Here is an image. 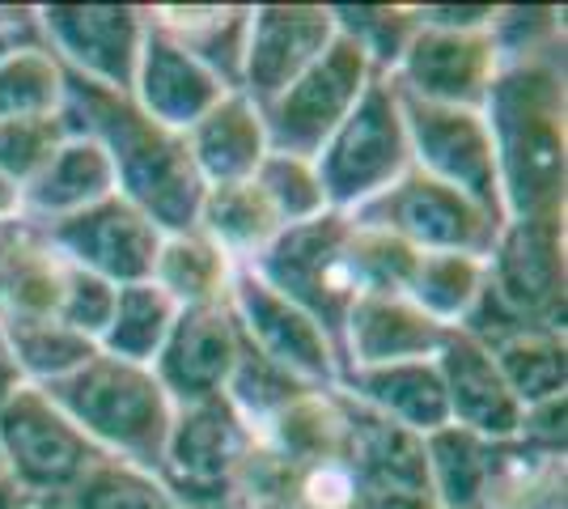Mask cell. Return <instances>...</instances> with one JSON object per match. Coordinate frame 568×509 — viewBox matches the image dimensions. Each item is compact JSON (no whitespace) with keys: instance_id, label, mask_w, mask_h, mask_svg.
I'll return each instance as SVG.
<instances>
[{"instance_id":"obj_1","label":"cell","mask_w":568,"mask_h":509,"mask_svg":"<svg viewBox=\"0 0 568 509\" xmlns=\"http://www.w3.org/2000/svg\"><path fill=\"white\" fill-rule=\"evenodd\" d=\"M64 120L72 132H85L102 145L115 170V192L132 200L162 234L195 230L204 183L191 166L183 132L149 120L132 94L102 90L77 73H64Z\"/></svg>"},{"instance_id":"obj_2","label":"cell","mask_w":568,"mask_h":509,"mask_svg":"<svg viewBox=\"0 0 568 509\" xmlns=\"http://www.w3.org/2000/svg\"><path fill=\"white\" fill-rule=\"evenodd\" d=\"M505 221L565 213V77L556 60L500 69L484 98Z\"/></svg>"},{"instance_id":"obj_3","label":"cell","mask_w":568,"mask_h":509,"mask_svg":"<svg viewBox=\"0 0 568 509\" xmlns=\"http://www.w3.org/2000/svg\"><path fill=\"white\" fill-rule=\"evenodd\" d=\"M48 390V399L94 441L106 459H123L144 471H158L174 425V404L153 378L149 365L106 357L98 348Z\"/></svg>"},{"instance_id":"obj_4","label":"cell","mask_w":568,"mask_h":509,"mask_svg":"<svg viewBox=\"0 0 568 509\" xmlns=\"http://www.w3.org/2000/svg\"><path fill=\"white\" fill-rule=\"evenodd\" d=\"M246 267L263 285L281 293L284 302L306 311L339 353L348 311L361 297L353 272H348V217L344 213H323L302 225H288L272 238V246L260 259H251ZM339 374H344V365H339Z\"/></svg>"},{"instance_id":"obj_5","label":"cell","mask_w":568,"mask_h":509,"mask_svg":"<svg viewBox=\"0 0 568 509\" xmlns=\"http://www.w3.org/2000/svg\"><path fill=\"white\" fill-rule=\"evenodd\" d=\"M318 183L327 195L332 213H353L361 204H369L390 183H399L412 170V145H407V128H403L399 94L390 85V77H374L369 90L361 94L353 115L332 132V141L318 149L314 157Z\"/></svg>"},{"instance_id":"obj_6","label":"cell","mask_w":568,"mask_h":509,"mask_svg":"<svg viewBox=\"0 0 568 509\" xmlns=\"http://www.w3.org/2000/svg\"><path fill=\"white\" fill-rule=\"evenodd\" d=\"M98 459L106 455L51 404L48 390L22 387L0 408V471L30 506L60 509Z\"/></svg>"},{"instance_id":"obj_7","label":"cell","mask_w":568,"mask_h":509,"mask_svg":"<svg viewBox=\"0 0 568 509\" xmlns=\"http://www.w3.org/2000/svg\"><path fill=\"white\" fill-rule=\"evenodd\" d=\"M255 434L225 395L174 408L158 480L187 509H234Z\"/></svg>"},{"instance_id":"obj_8","label":"cell","mask_w":568,"mask_h":509,"mask_svg":"<svg viewBox=\"0 0 568 509\" xmlns=\"http://www.w3.org/2000/svg\"><path fill=\"white\" fill-rule=\"evenodd\" d=\"M348 221L386 230L420 255L458 251V255H479V259H488L500 225H505L488 208H479L471 195L454 192V187L428 179L425 170L416 166L407 170L399 183H390L382 195H374L369 204L353 208Z\"/></svg>"},{"instance_id":"obj_9","label":"cell","mask_w":568,"mask_h":509,"mask_svg":"<svg viewBox=\"0 0 568 509\" xmlns=\"http://www.w3.org/2000/svg\"><path fill=\"white\" fill-rule=\"evenodd\" d=\"M369 60L361 55L356 43L344 34H335V43L306 73L297 77L284 94H276L267 106H260L263 132H267V149L272 153H288V157H318V149L332 141V132L353 115V106L374 81Z\"/></svg>"},{"instance_id":"obj_10","label":"cell","mask_w":568,"mask_h":509,"mask_svg":"<svg viewBox=\"0 0 568 509\" xmlns=\"http://www.w3.org/2000/svg\"><path fill=\"white\" fill-rule=\"evenodd\" d=\"M399 111L403 128H407V145H412V166L425 170L428 179L446 183L454 192L471 195L479 208H488L493 217L505 221L497 149H493V136H488L484 111L437 106V102H420V98L407 94H399Z\"/></svg>"},{"instance_id":"obj_11","label":"cell","mask_w":568,"mask_h":509,"mask_svg":"<svg viewBox=\"0 0 568 509\" xmlns=\"http://www.w3.org/2000/svg\"><path fill=\"white\" fill-rule=\"evenodd\" d=\"M39 34L64 73L102 90L132 94L149 9L136 4H43L34 9Z\"/></svg>"},{"instance_id":"obj_12","label":"cell","mask_w":568,"mask_h":509,"mask_svg":"<svg viewBox=\"0 0 568 509\" xmlns=\"http://www.w3.org/2000/svg\"><path fill=\"white\" fill-rule=\"evenodd\" d=\"M39 234L64 264L102 276L111 285H136L153 276V259L162 246V230L144 217L141 208L123 195H106L90 208L39 225Z\"/></svg>"},{"instance_id":"obj_13","label":"cell","mask_w":568,"mask_h":509,"mask_svg":"<svg viewBox=\"0 0 568 509\" xmlns=\"http://www.w3.org/2000/svg\"><path fill=\"white\" fill-rule=\"evenodd\" d=\"M488 285L518 318L565 336V213L505 221L488 251Z\"/></svg>"},{"instance_id":"obj_14","label":"cell","mask_w":568,"mask_h":509,"mask_svg":"<svg viewBox=\"0 0 568 509\" xmlns=\"http://www.w3.org/2000/svg\"><path fill=\"white\" fill-rule=\"evenodd\" d=\"M230 311H234L242 336L251 339L267 362L281 365L284 374H293L297 383L314 390L339 387V353L332 348V339L323 336V327L293 302H284L272 285H263L246 264L234 267Z\"/></svg>"},{"instance_id":"obj_15","label":"cell","mask_w":568,"mask_h":509,"mask_svg":"<svg viewBox=\"0 0 568 509\" xmlns=\"http://www.w3.org/2000/svg\"><path fill=\"white\" fill-rule=\"evenodd\" d=\"M500 73L497 48L488 30H446V26H420L395 64V90L437 106H463L484 111V98Z\"/></svg>"},{"instance_id":"obj_16","label":"cell","mask_w":568,"mask_h":509,"mask_svg":"<svg viewBox=\"0 0 568 509\" xmlns=\"http://www.w3.org/2000/svg\"><path fill=\"white\" fill-rule=\"evenodd\" d=\"M332 4H255L246 26L242 90L255 106L284 94L335 43Z\"/></svg>"},{"instance_id":"obj_17","label":"cell","mask_w":568,"mask_h":509,"mask_svg":"<svg viewBox=\"0 0 568 509\" xmlns=\"http://www.w3.org/2000/svg\"><path fill=\"white\" fill-rule=\"evenodd\" d=\"M237 348H242V327L230 311V297L213 302V306H187V311H179L158 362L149 369L170 395V404L187 408L200 399L225 395Z\"/></svg>"},{"instance_id":"obj_18","label":"cell","mask_w":568,"mask_h":509,"mask_svg":"<svg viewBox=\"0 0 568 509\" xmlns=\"http://www.w3.org/2000/svg\"><path fill=\"white\" fill-rule=\"evenodd\" d=\"M433 362H437L442 387H446L450 425L484 437V441H509V437H518L521 404L514 399V390L505 387L497 357L479 339L450 327L446 339H442V348L433 353Z\"/></svg>"},{"instance_id":"obj_19","label":"cell","mask_w":568,"mask_h":509,"mask_svg":"<svg viewBox=\"0 0 568 509\" xmlns=\"http://www.w3.org/2000/svg\"><path fill=\"white\" fill-rule=\"evenodd\" d=\"M230 94L183 43H174L162 26H144L141 60H136V81H132V98L149 120H158L170 132H187L195 120H204L221 98Z\"/></svg>"},{"instance_id":"obj_20","label":"cell","mask_w":568,"mask_h":509,"mask_svg":"<svg viewBox=\"0 0 568 509\" xmlns=\"http://www.w3.org/2000/svg\"><path fill=\"white\" fill-rule=\"evenodd\" d=\"M450 327H437L407 293H361L344 323L339 365L369 369V365L425 362L442 348Z\"/></svg>"},{"instance_id":"obj_21","label":"cell","mask_w":568,"mask_h":509,"mask_svg":"<svg viewBox=\"0 0 568 509\" xmlns=\"http://www.w3.org/2000/svg\"><path fill=\"white\" fill-rule=\"evenodd\" d=\"M106 195H115V170L106 162V153L94 136L72 132L48 162L34 170V179H26L18 187V213L30 225H51V221L72 217Z\"/></svg>"},{"instance_id":"obj_22","label":"cell","mask_w":568,"mask_h":509,"mask_svg":"<svg viewBox=\"0 0 568 509\" xmlns=\"http://www.w3.org/2000/svg\"><path fill=\"white\" fill-rule=\"evenodd\" d=\"M339 390L356 399L361 408L386 416L390 425H399L407 434L428 437L450 425L446 408V387L437 362H395V365H369V369H344Z\"/></svg>"},{"instance_id":"obj_23","label":"cell","mask_w":568,"mask_h":509,"mask_svg":"<svg viewBox=\"0 0 568 509\" xmlns=\"http://www.w3.org/2000/svg\"><path fill=\"white\" fill-rule=\"evenodd\" d=\"M183 141H187L191 166H195L204 187L255 179L260 162L272 153L260 106L246 94H225L204 120L191 123Z\"/></svg>"},{"instance_id":"obj_24","label":"cell","mask_w":568,"mask_h":509,"mask_svg":"<svg viewBox=\"0 0 568 509\" xmlns=\"http://www.w3.org/2000/svg\"><path fill=\"white\" fill-rule=\"evenodd\" d=\"M149 13L230 94L242 90V55H246V26H251L246 4H191V9H149Z\"/></svg>"},{"instance_id":"obj_25","label":"cell","mask_w":568,"mask_h":509,"mask_svg":"<svg viewBox=\"0 0 568 509\" xmlns=\"http://www.w3.org/2000/svg\"><path fill=\"white\" fill-rule=\"evenodd\" d=\"M195 230L216 243L234 264H251L272 246V238L284 225L276 221L272 204L263 200L255 179L242 183H221V187H204L200 213H195Z\"/></svg>"},{"instance_id":"obj_26","label":"cell","mask_w":568,"mask_h":509,"mask_svg":"<svg viewBox=\"0 0 568 509\" xmlns=\"http://www.w3.org/2000/svg\"><path fill=\"white\" fill-rule=\"evenodd\" d=\"M234 259L209 243L200 230H183V234H166L153 259V285L166 293L179 311L187 306H213L230 297V281H234Z\"/></svg>"},{"instance_id":"obj_27","label":"cell","mask_w":568,"mask_h":509,"mask_svg":"<svg viewBox=\"0 0 568 509\" xmlns=\"http://www.w3.org/2000/svg\"><path fill=\"white\" fill-rule=\"evenodd\" d=\"M174 318H179V306L153 281L119 285L106 332L98 336V348L106 357H119V362L153 365L162 344H166L170 327H174Z\"/></svg>"},{"instance_id":"obj_28","label":"cell","mask_w":568,"mask_h":509,"mask_svg":"<svg viewBox=\"0 0 568 509\" xmlns=\"http://www.w3.org/2000/svg\"><path fill=\"white\" fill-rule=\"evenodd\" d=\"M488 446L484 437L446 425L425 437L428 492L437 509H484L488 501Z\"/></svg>"},{"instance_id":"obj_29","label":"cell","mask_w":568,"mask_h":509,"mask_svg":"<svg viewBox=\"0 0 568 509\" xmlns=\"http://www.w3.org/2000/svg\"><path fill=\"white\" fill-rule=\"evenodd\" d=\"M497 357V369L505 387L514 390L521 408H535L544 399H560L568 387V348L560 332L526 327L505 344L488 348Z\"/></svg>"},{"instance_id":"obj_30","label":"cell","mask_w":568,"mask_h":509,"mask_svg":"<svg viewBox=\"0 0 568 509\" xmlns=\"http://www.w3.org/2000/svg\"><path fill=\"white\" fill-rule=\"evenodd\" d=\"M0 323L9 332L13 357L22 365L26 387H51V383H60L64 374H72L77 365H85L98 353L94 339L64 327L55 315H0Z\"/></svg>"},{"instance_id":"obj_31","label":"cell","mask_w":568,"mask_h":509,"mask_svg":"<svg viewBox=\"0 0 568 509\" xmlns=\"http://www.w3.org/2000/svg\"><path fill=\"white\" fill-rule=\"evenodd\" d=\"M484 281H488V259L458 255V251H433V255L416 259V272L407 281V297L437 327H458L475 306Z\"/></svg>"},{"instance_id":"obj_32","label":"cell","mask_w":568,"mask_h":509,"mask_svg":"<svg viewBox=\"0 0 568 509\" xmlns=\"http://www.w3.org/2000/svg\"><path fill=\"white\" fill-rule=\"evenodd\" d=\"M64 111V69L48 43L0 60V123L55 120Z\"/></svg>"},{"instance_id":"obj_33","label":"cell","mask_w":568,"mask_h":509,"mask_svg":"<svg viewBox=\"0 0 568 509\" xmlns=\"http://www.w3.org/2000/svg\"><path fill=\"white\" fill-rule=\"evenodd\" d=\"M60 509H187L170 492L158 471H144L123 459H98L81 485L60 501Z\"/></svg>"},{"instance_id":"obj_34","label":"cell","mask_w":568,"mask_h":509,"mask_svg":"<svg viewBox=\"0 0 568 509\" xmlns=\"http://www.w3.org/2000/svg\"><path fill=\"white\" fill-rule=\"evenodd\" d=\"M335 30L361 48L369 69L390 77L416 34V13L407 4H332Z\"/></svg>"},{"instance_id":"obj_35","label":"cell","mask_w":568,"mask_h":509,"mask_svg":"<svg viewBox=\"0 0 568 509\" xmlns=\"http://www.w3.org/2000/svg\"><path fill=\"white\" fill-rule=\"evenodd\" d=\"M306 383H297L293 374H284L276 362H267L260 348L251 344V339L242 336V348H237V362H234V374H230V383H225V399L234 404L242 420L255 429L263 420H272L276 413H284L293 399H302Z\"/></svg>"},{"instance_id":"obj_36","label":"cell","mask_w":568,"mask_h":509,"mask_svg":"<svg viewBox=\"0 0 568 509\" xmlns=\"http://www.w3.org/2000/svg\"><path fill=\"white\" fill-rule=\"evenodd\" d=\"M255 187L272 204V213H276V221H281L284 230L332 213L327 208V195H323V183H318V170H314L310 157L267 153L260 162V170H255Z\"/></svg>"},{"instance_id":"obj_37","label":"cell","mask_w":568,"mask_h":509,"mask_svg":"<svg viewBox=\"0 0 568 509\" xmlns=\"http://www.w3.org/2000/svg\"><path fill=\"white\" fill-rule=\"evenodd\" d=\"M416 259L420 251H412L403 238L348 221V272L356 281V293H407Z\"/></svg>"},{"instance_id":"obj_38","label":"cell","mask_w":568,"mask_h":509,"mask_svg":"<svg viewBox=\"0 0 568 509\" xmlns=\"http://www.w3.org/2000/svg\"><path fill=\"white\" fill-rule=\"evenodd\" d=\"M488 34H493L500 69L535 64V60H551L560 18H556V9H497Z\"/></svg>"},{"instance_id":"obj_39","label":"cell","mask_w":568,"mask_h":509,"mask_svg":"<svg viewBox=\"0 0 568 509\" xmlns=\"http://www.w3.org/2000/svg\"><path fill=\"white\" fill-rule=\"evenodd\" d=\"M72 136L64 111L55 120H22V123H0V174L22 187L26 179H34V170L48 162L60 149V141Z\"/></svg>"},{"instance_id":"obj_40","label":"cell","mask_w":568,"mask_h":509,"mask_svg":"<svg viewBox=\"0 0 568 509\" xmlns=\"http://www.w3.org/2000/svg\"><path fill=\"white\" fill-rule=\"evenodd\" d=\"M111 306H115V285L102 281V276H90L81 267H64V281H60V302H55V318L90 336L98 344V336L106 332V318H111Z\"/></svg>"},{"instance_id":"obj_41","label":"cell","mask_w":568,"mask_h":509,"mask_svg":"<svg viewBox=\"0 0 568 509\" xmlns=\"http://www.w3.org/2000/svg\"><path fill=\"white\" fill-rule=\"evenodd\" d=\"M565 408L568 399H544L535 408H521V429L518 437L535 450H547V455H560L565 459Z\"/></svg>"},{"instance_id":"obj_42","label":"cell","mask_w":568,"mask_h":509,"mask_svg":"<svg viewBox=\"0 0 568 509\" xmlns=\"http://www.w3.org/2000/svg\"><path fill=\"white\" fill-rule=\"evenodd\" d=\"M34 43H43L34 9H0V60H9L22 48H34Z\"/></svg>"},{"instance_id":"obj_43","label":"cell","mask_w":568,"mask_h":509,"mask_svg":"<svg viewBox=\"0 0 568 509\" xmlns=\"http://www.w3.org/2000/svg\"><path fill=\"white\" fill-rule=\"evenodd\" d=\"M26 387L22 378V365L13 357V344H9V332H4V323H0V408Z\"/></svg>"},{"instance_id":"obj_44","label":"cell","mask_w":568,"mask_h":509,"mask_svg":"<svg viewBox=\"0 0 568 509\" xmlns=\"http://www.w3.org/2000/svg\"><path fill=\"white\" fill-rule=\"evenodd\" d=\"M22 213H18V187L0 174V225H9V221H18Z\"/></svg>"},{"instance_id":"obj_45","label":"cell","mask_w":568,"mask_h":509,"mask_svg":"<svg viewBox=\"0 0 568 509\" xmlns=\"http://www.w3.org/2000/svg\"><path fill=\"white\" fill-rule=\"evenodd\" d=\"M0 509H30V501L18 492V485H13L4 471H0Z\"/></svg>"},{"instance_id":"obj_46","label":"cell","mask_w":568,"mask_h":509,"mask_svg":"<svg viewBox=\"0 0 568 509\" xmlns=\"http://www.w3.org/2000/svg\"><path fill=\"white\" fill-rule=\"evenodd\" d=\"M30 509H43V506H30Z\"/></svg>"}]
</instances>
